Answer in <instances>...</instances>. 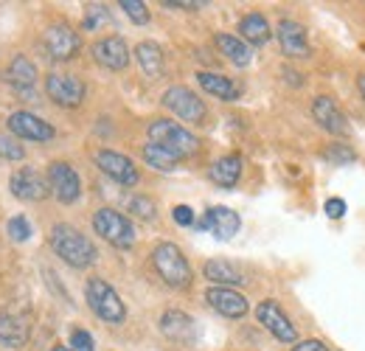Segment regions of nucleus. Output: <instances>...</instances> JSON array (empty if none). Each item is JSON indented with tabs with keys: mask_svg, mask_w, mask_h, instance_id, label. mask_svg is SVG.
Here are the masks:
<instances>
[{
	"mask_svg": "<svg viewBox=\"0 0 365 351\" xmlns=\"http://www.w3.org/2000/svg\"><path fill=\"white\" fill-rule=\"evenodd\" d=\"M51 248L62 262L71 264L73 270L91 267L96 262V256H98V250H96V245L91 239L79 228H73L68 222H56L51 228Z\"/></svg>",
	"mask_w": 365,
	"mask_h": 351,
	"instance_id": "f257e3e1",
	"label": "nucleus"
},
{
	"mask_svg": "<svg viewBox=\"0 0 365 351\" xmlns=\"http://www.w3.org/2000/svg\"><path fill=\"white\" fill-rule=\"evenodd\" d=\"M152 267L160 275V281L169 284V287H175V290H185L191 284V278H194L191 275V264H188V259L182 256V250L175 242L155 245V250H152Z\"/></svg>",
	"mask_w": 365,
	"mask_h": 351,
	"instance_id": "f03ea898",
	"label": "nucleus"
},
{
	"mask_svg": "<svg viewBox=\"0 0 365 351\" xmlns=\"http://www.w3.org/2000/svg\"><path fill=\"white\" fill-rule=\"evenodd\" d=\"M85 298H88V307L93 309V315L104 323H124L127 320V304L121 301V295L104 281V278H91L88 287H85Z\"/></svg>",
	"mask_w": 365,
	"mask_h": 351,
	"instance_id": "7ed1b4c3",
	"label": "nucleus"
},
{
	"mask_svg": "<svg viewBox=\"0 0 365 351\" xmlns=\"http://www.w3.org/2000/svg\"><path fill=\"white\" fill-rule=\"evenodd\" d=\"M149 141L163 146V149H169V152H175L178 158H188V155H194L200 149L197 135L188 132L178 121H172V118H155L149 124Z\"/></svg>",
	"mask_w": 365,
	"mask_h": 351,
	"instance_id": "20e7f679",
	"label": "nucleus"
},
{
	"mask_svg": "<svg viewBox=\"0 0 365 351\" xmlns=\"http://www.w3.org/2000/svg\"><path fill=\"white\" fill-rule=\"evenodd\" d=\"M93 230L104 242H110L113 248H118V250H130L135 245V228H133V222L127 220L121 211H115V208H98L93 214Z\"/></svg>",
	"mask_w": 365,
	"mask_h": 351,
	"instance_id": "39448f33",
	"label": "nucleus"
},
{
	"mask_svg": "<svg viewBox=\"0 0 365 351\" xmlns=\"http://www.w3.org/2000/svg\"><path fill=\"white\" fill-rule=\"evenodd\" d=\"M46 93L51 96L53 104H59L65 110H76V107H82L88 88H85V82L79 76L65 73V71H53V73L46 76Z\"/></svg>",
	"mask_w": 365,
	"mask_h": 351,
	"instance_id": "423d86ee",
	"label": "nucleus"
},
{
	"mask_svg": "<svg viewBox=\"0 0 365 351\" xmlns=\"http://www.w3.org/2000/svg\"><path fill=\"white\" fill-rule=\"evenodd\" d=\"M163 107H166L169 113H175L185 124H202L205 116H208L205 101H202L194 90L182 88V85H175V88H169L163 93Z\"/></svg>",
	"mask_w": 365,
	"mask_h": 351,
	"instance_id": "0eeeda50",
	"label": "nucleus"
},
{
	"mask_svg": "<svg viewBox=\"0 0 365 351\" xmlns=\"http://www.w3.org/2000/svg\"><path fill=\"white\" fill-rule=\"evenodd\" d=\"M48 188L53 191V197L62 203V205H73L79 197H82V180L79 172L65 163V161H53L48 166Z\"/></svg>",
	"mask_w": 365,
	"mask_h": 351,
	"instance_id": "6e6552de",
	"label": "nucleus"
},
{
	"mask_svg": "<svg viewBox=\"0 0 365 351\" xmlns=\"http://www.w3.org/2000/svg\"><path fill=\"white\" fill-rule=\"evenodd\" d=\"M43 48H46V54L53 62H68V59H73V56L79 54L82 37H79L71 26L56 23V26H48L46 29V34H43Z\"/></svg>",
	"mask_w": 365,
	"mask_h": 351,
	"instance_id": "1a4fd4ad",
	"label": "nucleus"
},
{
	"mask_svg": "<svg viewBox=\"0 0 365 351\" xmlns=\"http://www.w3.org/2000/svg\"><path fill=\"white\" fill-rule=\"evenodd\" d=\"M6 127H9L11 135H17V138H23V141H34V143H48V141H53V135H56V130L48 124L46 118H40V116H34V113H29V110L11 113V116L6 118Z\"/></svg>",
	"mask_w": 365,
	"mask_h": 351,
	"instance_id": "9d476101",
	"label": "nucleus"
},
{
	"mask_svg": "<svg viewBox=\"0 0 365 351\" xmlns=\"http://www.w3.org/2000/svg\"><path fill=\"white\" fill-rule=\"evenodd\" d=\"M9 191L23 203H40L51 194L48 177H43L31 166H23V169H17L14 175L9 177Z\"/></svg>",
	"mask_w": 365,
	"mask_h": 351,
	"instance_id": "9b49d317",
	"label": "nucleus"
},
{
	"mask_svg": "<svg viewBox=\"0 0 365 351\" xmlns=\"http://www.w3.org/2000/svg\"><path fill=\"white\" fill-rule=\"evenodd\" d=\"M96 166L104 172V175L110 177V180H115L118 185H138V166L127 158V155H121V152H113V149H98L96 152Z\"/></svg>",
	"mask_w": 365,
	"mask_h": 351,
	"instance_id": "f8f14e48",
	"label": "nucleus"
},
{
	"mask_svg": "<svg viewBox=\"0 0 365 351\" xmlns=\"http://www.w3.org/2000/svg\"><path fill=\"white\" fill-rule=\"evenodd\" d=\"M256 317H259V323L273 335L278 343H298V332H295L292 320L287 317V312L278 307L275 301H262L256 307Z\"/></svg>",
	"mask_w": 365,
	"mask_h": 351,
	"instance_id": "ddd939ff",
	"label": "nucleus"
},
{
	"mask_svg": "<svg viewBox=\"0 0 365 351\" xmlns=\"http://www.w3.org/2000/svg\"><path fill=\"white\" fill-rule=\"evenodd\" d=\"M197 228H200V230H211L217 239L228 242V239H233V236L239 233V228H242V217H239L233 208L214 205V208H208V211L202 214V220L197 222Z\"/></svg>",
	"mask_w": 365,
	"mask_h": 351,
	"instance_id": "4468645a",
	"label": "nucleus"
},
{
	"mask_svg": "<svg viewBox=\"0 0 365 351\" xmlns=\"http://www.w3.org/2000/svg\"><path fill=\"white\" fill-rule=\"evenodd\" d=\"M205 301H208V307L214 309V312H220L222 317H230V320H236V317H245L247 315V298L239 292V290H233V287H208L205 290Z\"/></svg>",
	"mask_w": 365,
	"mask_h": 351,
	"instance_id": "2eb2a0df",
	"label": "nucleus"
},
{
	"mask_svg": "<svg viewBox=\"0 0 365 351\" xmlns=\"http://www.w3.org/2000/svg\"><path fill=\"white\" fill-rule=\"evenodd\" d=\"M6 82L11 85V90L17 93V98H34L37 96V68H34V62L29 59V56H14L11 59V65H9V73H6Z\"/></svg>",
	"mask_w": 365,
	"mask_h": 351,
	"instance_id": "dca6fc26",
	"label": "nucleus"
},
{
	"mask_svg": "<svg viewBox=\"0 0 365 351\" xmlns=\"http://www.w3.org/2000/svg\"><path fill=\"white\" fill-rule=\"evenodd\" d=\"M312 118L318 121L320 130H326L329 135H346L349 132L346 113L340 110V104L331 96H318L312 101Z\"/></svg>",
	"mask_w": 365,
	"mask_h": 351,
	"instance_id": "f3484780",
	"label": "nucleus"
},
{
	"mask_svg": "<svg viewBox=\"0 0 365 351\" xmlns=\"http://www.w3.org/2000/svg\"><path fill=\"white\" fill-rule=\"evenodd\" d=\"M93 59L107 71H124L130 65V48L121 37H104L93 45Z\"/></svg>",
	"mask_w": 365,
	"mask_h": 351,
	"instance_id": "a211bd4d",
	"label": "nucleus"
},
{
	"mask_svg": "<svg viewBox=\"0 0 365 351\" xmlns=\"http://www.w3.org/2000/svg\"><path fill=\"white\" fill-rule=\"evenodd\" d=\"M278 45L284 56H307L309 54V40H307V29L298 20H281L278 29Z\"/></svg>",
	"mask_w": 365,
	"mask_h": 351,
	"instance_id": "6ab92c4d",
	"label": "nucleus"
},
{
	"mask_svg": "<svg viewBox=\"0 0 365 351\" xmlns=\"http://www.w3.org/2000/svg\"><path fill=\"white\" fill-rule=\"evenodd\" d=\"M242 169H245L242 155H225V158H220V161L211 163L208 177H211V183H217L220 188H233V185L239 183V177H242Z\"/></svg>",
	"mask_w": 365,
	"mask_h": 351,
	"instance_id": "aec40b11",
	"label": "nucleus"
},
{
	"mask_svg": "<svg viewBox=\"0 0 365 351\" xmlns=\"http://www.w3.org/2000/svg\"><path fill=\"white\" fill-rule=\"evenodd\" d=\"M29 340V323L17 315H9V312H0V346H9V349H23Z\"/></svg>",
	"mask_w": 365,
	"mask_h": 351,
	"instance_id": "412c9836",
	"label": "nucleus"
},
{
	"mask_svg": "<svg viewBox=\"0 0 365 351\" xmlns=\"http://www.w3.org/2000/svg\"><path fill=\"white\" fill-rule=\"evenodd\" d=\"M202 275L214 284V287H236L245 281L242 270L236 264L225 262V259H211V262L202 264Z\"/></svg>",
	"mask_w": 365,
	"mask_h": 351,
	"instance_id": "4be33fe9",
	"label": "nucleus"
},
{
	"mask_svg": "<svg viewBox=\"0 0 365 351\" xmlns=\"http://www.w3.org/2000/svg\"><path fill=\"white\" fill-rule=\"evenodd\" d=\"M239 31H242V37L247 40V45H256V48L267 45L270 43V37H273L267 17H264V14H259V11L245 14V17L239 20Z\"/></svg>",
	"mask_w": 365,
	"mask_h": 351,
	"instance_id": "5701e85b",
	"label": "nucleus"
},
{
	"mask_svg": "<svg viewBox=\"0 0 365 351\" xmlns=\"http://www.w3.org/2000/svg\"><path fill=\"white\" fill-rule=\"evenodd\" d=\"M197 82H200V88L205 90L208 96H217V98H222V101H236V98H239L236 82H230L228 76H222V73L200 71V73H197Z\"/></svg>",
	"mask_w": 365,
	"mask_h": 351,
	"instance_id": "b1692460",
	"label": "nucleus"
},
{
	"mask_svg": "<svg viewBox=\"0 0 365 351\" xmlns=\"http://www.w3.org/2000/svg\"><path fill=\"white\" fill-rule=\"evenodd\" d=\"M160 332L172 340H188L194 335V317H188L180 309H169L160 315Z\"/></svg>",
	"mask_w": 365,
	"mask_h": 351,
	"instance_id": "393cba45",
	"label": "nucleus"
},
{
	"mask_svg": "<svg viewBox=\"0 0 365 351\" xmlns=\"http://www.w3.org/2000/svg\"><path fill=\"white\" fill-rule=\"evenodd\" d=\"M214 43H217V48H220V54H222L225 59H230L236 68L250 65V59H253V48L245 43V40H239V37H233V34H217Z\"/></svg>",
	"mask_w": 365,
	"mask_h": 351,
	"instance_id": "a878e982",
	"label": "nucleus"
},
{
	"mask_svg": "<svg viewBox=\"0 0 365 351\" xmlns=\"http://www.w3.org/2000/svg\"><path fill=\"white\" fill-rule=\"evenodd\" d=\"M135 59H138V65H140V71H143L149 79L163 76V51H160V45L158 43H149V40L138 43Z\"/></svg>",
	"mask_w": 365,
	"mask_h": 351,
	"instance_id": "bb28decb",
	"label": "nucleus"
},
{
	"mask_svg": "<svg viewBox=\"0 0 365 351\" xmlns=\"http://www.w3.org/2000/svg\"><path fill=\"white\" fill-rule=\"evenodd\" d=\"M140 155H143V163L149 169H155V172H175L178 163H180V158L175 152H169V149H163V146H158L152 141L140 149Z\"/></svg>",
	"mask_w": 365,
	"mask_h": 351,
	"instance_id": "cd10ccee",
	"label": "nucleus"
},
{
	"mask_svg": "<svg viewBox=\"0 0 365 351\" xmlns=\"http://www.w3.org/2000/svg\"><path fill=\"white\" fill-rule=\"evenodd\" d=\"M6 230H9V239H14V242H29L31 239V222L26 220L23 214H17V217H11V220L6 222Z\"/></svg>",
	"mask_w": 365,
	"mask_h": 351,
	"instance_id": "c85d7f7f",
	"label": "nucleus"
},
{
	"mask_svg": "<svg viewBox=\"0 0 365 351\" xmlns=\"http://www.w3.org/2000/svg\"><path fill=\"white\" fill-rule=\"evenodd\" d=\"M127 208H130V214H133V217H138V220H143V222H152L155 217H158L155 203H152L149 197H133Z\"/></svg>",
	"mask_w": 365,
	"mask_h": 351,
	"instance_id": "c756f323",
	"label": "nucleus"
},
{
	"mask_svg": "<svg viewBox=\"0 0 365 351\" xmlns=\"http://www.w3.org/2000/svg\"><path fill=\"white\" fill-rule=\"evenodd\" d=\"M118 6L124 9V14H127L135 26H146V23H149V9H146V3H140V0H121Z\"/></svg>",
	"mask_w": 365,
	"mask_h": 351,
	"instance_id": "7c9ffc66",
	"label": "nucleus"
},
{
	"mask_svg": "<svg viewBox=\"0 0 365 351\" xmlns=\"http://www.w3.org/2000/svg\"><path fill=\"white\" fill-rule=\"evenodd\" d=\"M0 158H3V161H9V163H17V161H23V158H26V149H23L14 138L0 135Z\"/></svg>",
	"mask_w": 365,
	"mask_h": 351,
	"instance_id": "2f4dec72",
	"label": "nucleus"
},
{
	"mask_svg": "<svg viewBox=\"0 0 365 351\" xmlns=\"http://www.w3.org/2000/svg\"><path fill=\"white\" fill-rule=\"evenodd\" d=\"M107 23H110L107 9L91 3V6H88V11H85V29H88V31H96V29H101V26H107Z\"/></svg>",
	"mask_w": 365,
	"mask_h": 351,
	"instance_id": "473e14b6",
	"label": "nucleus"
},
{
	"mask_svg": "<svg viewBox=\"0 0 365 351\" xmlns=\"http://www.w3.org/2000/svg\"><path fill=\"white\" fill-rule=\"evenodd\" d=\"M71 349L73 351H93V335L91 332H85V329H73L71 332Z\"/></svg>",
	"mask_w": 365,
	"mask_h": 351,
	"instance_id": "72a5a7b5",
	"label": "nucleus"
},
{
	"mask_svg": "<svg viewBox=\"0 0 365 351\" xmlns=\"http://www.w3.org/2000/svg\"><path fill=\"white\" fill-rule=\"evenodd\" d=\"M172 220L178 222V225H182V228H191L194 225V211L188 205H175L172 208Z\"/></svg>",
	"mask_w": 365,
	"mask_h": 351,
	"instance_id": "f704fd0d",
	"label": "nucleus"
},
{
	"mask_svg": "<svg viewBox=\"0 0 365 351\" xmlns=\"http://www.w3.org/2000/svg\"><path fill=\"white\" fill-rule=\"evenodd\" d=\"M326 158H329V161H340V163H351L357 155H354L351 149H346V146H331V149L326 152Z\"/></svg>",
	"mask_w": 365,
	"mask_h": 351,
	"instance_id": "c9c22d12",
	"label": "nucleus"
},
{
	"mask_svg": "<svg viewBox=\"0 0 365 351\" xmlns=\"http://www.w3.org/2000/svg\"><path fill=\"white\" fill-rule=\"evenodd\" d=\"M346 214V200H340V197H331V200H326V217H331V220H340Z\"/></svg>",
	"mask_w": 365,
	"mask_h": 351,
	"instance_id": "e433bc0d",
	"label": "nucleus"
},
{
	"mask_svg": "<svg viewBox=\"0 0 365 351\" xmlns=\"http://www.w3.org/2000/svg\"><path fill=\"white\" fill-rule=\"evenodd\" d=\"M292 351H329L326 349V343H320V340H301V343H295Z\"/></svg>",
	"mask_w": 365,
	"mask_h": 351,
	"instance_id": "4c0bfd02",
	"label": "nucleus"
},
{
	"mask_svg": "<svg viewBox=\"0 0 365 351\" xmlns=\"http://www.w3.org/2000/svg\"><path fill=\"white\" fill-rule=\"evenodd\" d=\"M163 6H169V9H200V6H205V3H194V0H166Z\"/></svg>",
	"mask_w": 365,
	"mask_h": 351,
	"instance_id": "58836bf2",
	"label": "nucleus"
},
{
	"mask_svg": "<svg viewBox=\"0 0 365 351\" xmlns=\"http://www.w3.org/2000/svg\"><path fill=\"white\" fill-rule=\"evenodd\" d=\"M357 88H360V93H363V98H365V73H360V79H357Z\"/></svg>",
	"mask_w": 365,
	"mask_h": 351,
	"instance_id": "ea45409f",
	"label": "nucleus"
},
{
	"mask_svg": "<svg viewBox=\"0 0 365 351\" xmlns=\"http://www.w3.org/2000/svg\"><path fill=\"white\" fill-rule=\"evenodd\" d=\"M48 351H73V349H68V346H53V349H48Z\"/></svg>",
	"mask_w": 365,
	"mask_h": 351,
	"instance_id": "a19ab883",
	"label": "nucleus"
}]
</instances>
